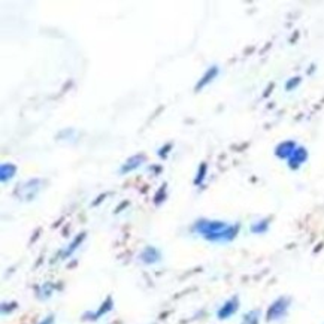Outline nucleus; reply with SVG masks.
<instances>
[{
	"label": "nucleus",
	"instance_id": "obj_2",
	"mask_svg": "<svg viewBox=\"0 0 324 324\" xmlns=\"http://www.w3.org/2000/svg\"><path fill=\"white\" fill-rule=\"evenodd\" d=\"M42 185V181L39 178H35V179H30L24 184H21L18 188H17V194L22 199V200H33L38 193L41 192V187Z\"/></svg>",
	"mask_w": 324,
	"mask_h": 324
},
{
	"label": "nucleus",
	"instance_id": "obj_5",
	"mask_svg": "<svg viewBox=\"0 0 324 324\" xmlns=\"http://www.w3.org/2000/svg\"><path fill=\"white\" fill-rule=\"evenodd\" d=\"M17 173V166L12 165V163H3L0 166V179L2 182H6V181H11Z\"/></svg>",
	"mask_w": 324,
	"mask_h": 324
},
{
	"label": "nucleus",
	"instance_id": "obj_1",
	"mask_svg": "<svg viewBox=\"0 0 324 324\" xmlns=\"http://www.w3.org/2000/svg\"><path fill=\"white\" fill-rule=\"evenodd\" d=\"M196 230L209 240H226L233 236L232 230L226 224L217 221H199L196 224Z\"/></svg>",
	"mask_w": 324,
	"mask_h": 324
},
{
	"label": "nucleus",
	"instance_id": "obj_4",
	"mask_svg": "<svg viewBox=\"0 0 324 324\" xmlns=\"http://www.w3.org/2000/svg\"><path fill=\"white\" fill-rule=\"evenodd\" d=\"M144 161H145V157H144L142 154H141V155H133V157L127 158V161L121 166L120 172H121V173H129V172H131V171H134V169H138L139 166H142Z\"/></svg>",
	"mask_w": 324,
	"mask_h": 324
},
{
	"label": "nucleus",
	"instance_id": "obj_8",
	"mask_svg": "<svg viewBox=\"0 0 324 324\" xmlns=\"http://www.w3.org/2000/svg\"><path fill=\"white\" fill-rule=\"evenodd\" d=\"M39 324H54V317L52 315H49V317H46L42 323H39Z\"/></svg>",
	"mask_w": 324,
	"mask_h": 324
},
{
	"label": "nucleus",
	"instance_id": "obj_3",
	"mask_svg": "<svg viewBox=\"0 0 324 324\" xmlns=\"http://www.w3.org/2000/svg\"><path fill=\"white\" fill-rule=\"evenodd\" d=\"M139 259H141V261L145 263V264H154V263L160 261L161 254H160V251H158L157 248H154V247H147V248L139 254Z\"/></svg>",
	"mask_w": 324,
	"mask_h": 324
},
{
	"label": "nucleus",
	"instance_id": "obj_6",
	"mask_svg": "<svg viewBox=\"0 0 324 324\" xmlns=\"http://www.w3.org/2000/svg\"><path fill=\"white\" fill-rule=\"evenodd\" d=\"M236 308H238V302L233 299V301H229L220 311H218V317L223 320V318H227V317H230L235 311H236Z\"/></svg>",
	"mask_w": 324,
	"mask_h": 324
},
{
	"label": "nucleus",
	"instance_id": "obj_7",
	"mask_svg": "<svg viewBox=\"0 0 324 324\" xmlns=\"http://www.w3.org/2000/svg\"><path fill=\"white\" fill-rule=\"evenodd\" d=\"M215 73H217V67L214 66L212 69H209V70H208V72L203 75V78H202V79L199 81V83H197V86H196V91L202 90V88H203V87H205V86L209 83V81H211V79L215 76Z\"/></svg>",
	"mask_w": 324,
	"mask_h": 324
}]
</instances>
